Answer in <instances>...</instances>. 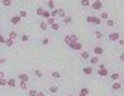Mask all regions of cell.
<instances>
[{
	"label": "cell",
	"mask_w": 124,
	"mask_h": 96,
	"mask_svg": "<svg viewBox=\"0 0 124 96\" xmlns=\"http://www.w3.org/2000/svg\"><path fill=\"white\" fill-rule=\"evenodd\" d=\"M39 28H41V31H46V30H48V26H46V22H45V20L39 24Z\"/></svg>",
	"instance_id": "8d00e7d4"
},
{
	"label": "cell",
	"mask_w": 124,
	"mask_h": 96,
	"mask_svg": "<svg viewBox=\"0 0 124 96\" xmlns=\"http://www.w3.org/2000/svg\"><path fill=\"white\" fill-rule=\"evenodd\" d=\"M21 41H22V43H28V41H30V35H28V33H22V35H21Z\"/></svg>",
	"instance_id": "d6a6232c"
},
{
	"label": "cell",
	"mask_w": 124,
	"mask_h": 96,
	"mask_svg": "<svg viewBox=\"0 0 124 96\" xmlns=\"http://www.w3.org/2000/svg\"><path fill=\"white\" fill-rule=\"evenodd\" d=\"M78 96H89V89H87V87H82L80 92H78Z\"/></svg>",
	"instance_id": "7402d4cb"
},
{
	"label": "cell",
	"mask_w": 124,
	"mask_h": 96,
	"mask_svg": "<svg viewBox=\"0 0 124 96\" xmlns=\"http://www.w3.org/2000/svg\"><path fill=\"white\" fill-rule=\"evenodd\" d=\"M4 43H6V35L0 31V44H4Z\"/></svg>",
	"instance_id": "f35d334b"
},
{
	"label": "cell",
	"mask_w": 124,
	"mask_h": 96,
	"mask_svg": "<svg viewBox=\"0 0 124 96\" xmlns=\"http://www.w3.org/2000/svg\"><path fill=\"white\" fill-rule=\"evenodd\" d=\"M11 4H13V2H11V0H2V6H4V7H9Z\"/></svg>",
	"instance_id": "74e56055"
},
{
	"label": "cell",
	"mask_w": 124,
	"mask_h": 96,
	"mask_svg": "<svg viewBox=\"0 0 124 96\" xmlns=\"http://www.w3.org/2000/svg\"><path fill=\"white\" fill-rule=\"evenodd\" d=\"M109 78H111V81H120L122 74L120 72H109Z\"/></svg>",
	"instance_id": "4fadbf2b"
},
{
	"label": "cell",
	"mask_w": 124,
	"mask_h": 96,
	"mask_svg": "<svg viewBox=\"0 0 124 96\" xmlns=\"http://www.w3.org/2000/svg\"><path fill=\"white\" fill-rule=\"evenodd\" d=\"M111 91L120 92V91H122V83H120V81H113V85H111Z\"/></svg>",
	"instance_id": "7c38bea8"
},
{
	"label": "cell",
	"mask_w": 124,
	"mask_h": 96,
	"mask_svg": "<svg viewBox=\"0 0 124 96\" xmlns=\"http://www.w3.org/2000/svg\"><path fill=\"white\" fill-rule=\"evenodd\" d=\"M69 48H72V50H76L78 54H80V52L83 50V43H80V41H76V43H70V44H69Z\"/></svg>",
	"instance_id": "52a82bcc"
},
{
	"label": "cell",
	"mask_w": 124,
	"mask_h": 96,
	"mask_svg": "<svg viewBox=\"0 0 124 96\" xmlns=\"http://www.w3.org/2000/svg\"><path fill=\"white\" fill-rule=\"evenodd\" d=\"M108 39L111 41V43H117V41H119V39H122V37H120V33H119V31H111V33L108 35Z\"/></svg>",
	"instance_id": "9c48e42d"
},
{
	"label": "cell",
	"mask_w": 124,
	"mask_h": 96,
	"mask_svg": "<svg viewBox=\"0 0 124 96\" xmlns=\"http://www.w3.org/2000/svg\"><path fill=\"white\" fill-rule=\"evenodd\" d=\"M87 24H93V26H102V20L98 19L96 15H87Z\"/></svg>",
	"instance_id": "3957f363"
},
{
	"label": "cell",
	"mask_w": 124,
	"mask_h": 96,
	"mask_svg": "<svg viewBox=\"0 0 124 96\" xmlns=\"http://www.w3.org/2000/svg\"><path fill=\"white\" fill-rule=\"evenodd\" d=\"M69 96H76V94H69Z\"/></svg>",
	"instance_id": "b9f144b4"
},
{
	"label": "cell",
	"mask_w": 124,
	"mask_h": 96,
	"mask_svg": "<svg viewBox=\"0 0 124 96\" xmlns=\"http://www.w3.org/2000/svg\"><path fill=\"white\" fill-rule=\"evenodd\" d=\"M106 26H108V28H115V26H117V22H115V20H111V19H108V20H106Z\"/></svg>",
	"instance_id": "484cf974"
},
{
	"label": "cell",
	"mask_w": 124,
	"mask_h": 96,
	"mask_svg": "<svg viewBox=\"0 0 124 96\" xmlns=\"http://www.w3.org/2000/svg\"><path fill=\"white\" fill-rule=\"evenodd\" d=\"M37 94H39L37 89H28V96H37Z\"/></svg>",
	"instance_id": "4dcf8cb0"
},
{
	"label": "cell",
	"mask_w": 124,
	"mask_h": 96,
	"mask_svg": "<svg viewBox=\"0 0 124 96\" xmlns=\"http://www.w3.org/2000/svg\"><path fill=\"white\" fill-rule=\"evenodd\" d=\"M13 43H15V41H11V39H8V37H6V43H4V44L8 46V48H11V46H13Z\"/></svg>",
	"instance_id": "e575fe53"
},
{
	"label": "cell",
	"mask_w": 124,
	"mask_h": 96,
	"mask_svg": "<svg viewBox=\"0 0 124 96\" xmlns=\"http://www.w3.org/2000/svg\"><path fill=\"white\" fill-rule=\"evenodd\" d=\"M17 37H19V33H17V31H15V30H11V31H9V33H8V39H11V41H15V39H17Z\"/></svg>",
	"instance_id": "44dd1931"
},
{
	"label": "cell",
	"mask_w": 124,
	"mask_h": 96,
	"mask_svg": "<svg viewBox=\"0 0 124 96\" xmlns=\"http://www.w3.org/2000/svg\"><path fill=\"white\" fill-rule=\"evenodd\" d=\"M6 61H8L6 57H0V66H2V65H6Z\"/></svg>",
	"instance_id": "ab89813d"
},
{
	"label": "cell",
	"mask_w": 124,
	"mask_h": 96,
	"mask_svg": "<svg viewBox=\"0 0 124 96\" xmlns=\"http://www.w3.org/2000/svg\"><path fill=\"white\" fill-rule=\"evenodd\" d=\"M0 87H8V78H0Z\"/></svg>",
	"instance_id": "d590c367"
},
{
	"label": "cell",
	"mask_w": 124,
	"mask_h": 96,
	"mask_svg": "<svg viewBox=\"0 0 124 96\" xmlns=\"http://www.w3.org/2000/svg\"><path fill=\"white\" fill-rule=\"evenodd\" d=\"M98 65H100V57H96V56L89 57V66H98Z\"/></svg>",
	"instance_id": "8fae6325"
},
{
	"label": "cell",
	"mask_w": 124,
	"mask_h": 96,
	"mask_svg": "<svg viewBox=\"0 0 124 96\" xmlns=\"http://www.w3.org/2000/svg\"><path fill=\"white\" fill-rule=\"evenodd\" d=\"M8 87H17V80L15 78H8Z\"/></svg>",
	"instance_id": "d4e9b609"
},
{
	"label": "cell",
	"mask_w": 124,
	"mask_h": 96,
	"mask_svg": "<svg viewBox=\"0 0 124 96\" xmlns=\"http://www.w3.org/2000/svg\"><path fill=\"white\" fill-rule=\"evenodd\" d=\"M17 15L21 17V20H22V19H26V17H28V11H24V9H21V11H19V13H17Z\"/></svg>",
	"instance_id": "f1b7e54d"
},
{
	"label": "cell",
	"mask_w": 124,
	"mask_h": 96,
	"mask_svg": "<svg viewBox=\"0 0 124 96\" xmlns=\"http://www.w3.org/2000/svg\"><path fill=\"white\" fill-rule=\"evenodd\" d=\"M63 22H65V24H72V22H74V19H72L70 15H67L65 19H63Z\"/></svg>",
	"instance_id": "83f0119b"
},
{
	"label": "cell",
	"mask_w": 124,
	"mask_h": 96,
	"mask_svg": "<svg viewBox=\"0 0 124 96\" xmlns=\"http://www.w3.org/2000/svg\"><path fill=\"white\" fill-rule=\"evenodd\" d=\"M35 15L37 17H43L45 20H48V19H50V11H46L45 7H37V9H35Z\"/></svg>",
	"instance_id": "277c9868"
},
{
	"label": "cell",
	"mask_w": 124,
	"mask_h": 96,
	"mask_svg": "<svg viewBox=\"0 0 124 96\" xmlns=\"http://www.w3.org/2000/svg\"><path fill=\"white\" fill-rule=\"evenodd\" d=\"M57 17H59V19H65V17H67V11H65V9H61V7H56L54 11H50V19H54V20H56Z\"/></svg>",
	"instance_id": "6da1fadb"
},
{
	"label": "cell",
	"mask_w": 124,
	"mask_h": 96,
	"mask_svg": "<svg viewBox=\"0 0 124 96\" xmlns=\"http://www.w3.org/2000/svg\"><path fill=\"white\" fill-rule=\"evenodd\" d=\"M61 76L63 74L59 70H52V78H54V80H61Z\"/></svg>",
	"instance_id": "603a6c76"
},
{
	"label": "cell",
	"mask_w": 124,
	"mask_h": 96,
	"mask_svg": "<svg viewBox=\"0 0 124 96\" xmlns=\"http://www.w3.org/2000/svg\"><path fill=\"white\" fill-rule=\"evenodd\" d=\"M96 74H98L100 78H108V76H109V70H108V66L100 63V65H98V68H96Z\"/></svg>",
	"instance_id": "7a4b0ae2"
},
{
	"label": "cell",
	"mask_w": 124,
	"mask_h": 96,
	"mask_svg": "<svg viewBox=\"0 0 124 96\" xmlns=\"http://www.w3.org/2000/svg\"><path fill=\"white\" fill-rule=\"evenodd\" d=\"M89 7H91V9H94V11H102L104 4H102V2H98V0H96V2H91V4H89Z\"/></svg>",
	"instance_id": "ba28073f"
},
{
	"label": "cell",
	"mask_w": 124,
	"mask_h": 96,
	"mask_svg": "<svg viewBox=\"0 0 124 96\" xmlns=\"http://www.w3.org/2000/svg\"><path fill=\"white\" fill-rule=\"evenodd\" d=\"M28 80H30V76H28L26 72H21V74H19V78H17V81H26V83H28Z\"/></svg>",
	"instance_id": "2e32d148"
},
{
	"label": "cell",
	"mask_w": 124,
	"mask_h": 96,
	"mask_svg": "<svg viewBox=\"0 0 124 96\" xmlns=\"http://www.w3.org/2000/svg\"><path fill=\"white\" fill-rule=\"evenodd\" d=\"M33 76H35V78H39V80H41V78L45 76V74H43V70H41V68H35V70H33Z\"/></svg>",
	"instance_id": "cb8c5ba5"
},
{
	"label": "cell",
	"mask_w": 124,
	"mask_h": 96,
	"mask_svg": "<svg viewBox=\"0 0 124 96\" xmlns=\"http://www.w3.org/2000/svg\"><path fill=\"white\" fill-rule=\"evenodd\" d=\"M104 46L102 44H94L93 46V52H91V56H96V57H100V56H104Z\"/></svg>",
	"instance_id": "5b68a950"
},
{
	"label": "cell",
	"mask_w": 124,
	"mask_h": 96,
	"mask_svg": "<svg viewBox=\"0 0 124 96\" xmlns=\"http://www.w3.org/2000/svg\"><path fill=\"white\" fill-rule=\"evenodd\" d=\"M48 92H50V94H57V92H59V87H57V85L48 87Z\"/></svg>",
	"instance_id": "ffe728a7"
},
{
	"label": "cell",
	"mask_w": 124,
	"mask_h": 96,
	"mask_svg": "<svg viewBox=\"0 0 124 96\" xmlns=\"http://www.w3.org/2000/svg\"><path fill=\"white\" fill-rule=\"evenodd\" d=\"M89 4H91V0H82V2H80L82 7H89Z\"/></svg>",
	"instance_id": "836d02e7"
},
{
	"label": "cell",
	"mask_w": 124,
	"mask_h": 96,
	"mask_svg": "<svg viewBox=\"0 0 124 96\" xmlns=\"http://www.w3.org/2000/svg\"><path fill=\"white\" fill-rule=\"evenodd\" d=\"M11 24H13V26L21 24V17H19V15H13V17H11Z\"/></svg>",
	"instance_id": "d6986e66"
},
{
	"label": "cell",
	"mask_w": 124,
	"mask_h": 96,
	"mask_svg": "<svg viewBox=\"0 0 124 96\" xmlns=\"http://www.w3.org/2000/svg\"><path fill=\"white\" fill-rule=\"evenodd\" d=\"M17 87L22 89V91H28V83H26V81H17Z\"/></svg>",
	"instance_id": "ac0fdd59"
},
{
	"label": "cell",
	"mask_w": 124,
	"mask_h": 96,
	"mask_svg": "<svg viewBox=\"0 0 124 96\" xmlns=\"http://www.w3.org/2000/svg\"><path fill=\"white\" fill-rule=\"evenodd\" d=\"M37 96H48V94H46V92H41V91H39V94H37Z\"/></svg>",
	"instance_id": "60d3db41"
},
{
	"label": "cell",
	"mask_w": 124,
	"mask_h": 96,
	"mask_svg": "<svg viewBox=\"0 0 124 96\" xmlns=\"http://www.w3.org/2000/svg\"><path fill=\"white\" fill-rule=\"evenodd\" d=\"M46 22V26H48V30H59V22L57 20H54V19H48V20H45Z\"/></svg>",
	"instance_id": "8992f818"
},
{
	"label": "cell",
	"mask_w": 124,
	"mask_h": 96,
	"mask_svg": "<svg viewBox=\"0 0 124 96\" xmlns=\"http://www.w3.org/2000/svg\"><path fill=\"white\" fill-rule=\"evenodd\" d=\"M80 57H82V59H85V61H87L89 57H91V52H89V50H82V52H80Z\"/></svg>",
	"instance_id": "e0dca14e"
},
{
	"label": "cell",
	"mask_w": 124,
	"mask_h": 96,
	"mask_svg": "<svg viewBox=\"0 0 124 96\" xmlns=\"http://www.w3.org/2000/svg\"><path fill=\"white\" fill-rule=\"evenodd\" d=\"M63 41H65V44H70V43H76V41H78V35H74V33H72V35H65V39H63Z\"/></svg>",
	"instance_id": "30bf717a"
},
{
	"label": "cell",
	"mask_w": 124,
	"mask_h": 96,
	"mask_svg": "<svg viewBox=\"0 0 124 96\" xmlns=\"http://www.w3.org/2000/svg\"><path fill=\"white\" fill-rule=\"evenodd\" d=\"M94 37H96V39H104V31L102 30H94Z\"/></svg>",
	"instance_id": "4316f807"
},
{
	"label": "cell",
	"mask_w": 124,
	"mask_h": 96,
	"mask_svg": "<svg viewBox=\"0 0 124 96\" xmlns=\"http://www.w3.org/2000/svg\"><path fill=\"white\" fill-rule=\"evenodd\" d=\"M41 44L43 46H48V44H50V39H48V37H43V39H41Z\"/></svg>",
	"instance_id": "1f68e13d"
},
{
	"label": "cell",
	"mask_w": 124,
	"mask_h": 96,
	"mask_svg": "<svg viewBox=\"0 0 124 96\" xmlns=\"http://www.w3.org/2000/svg\"><path fill=\"white\" fill-rule=\"evenodd\" d=\"M82 72H83V74H85V76H91V74H93V72H94V68H93V66H83V68H82Z\"/></svg>",
	"instance_id": "9a60e30c"
},
{
	"label": "cell",
	"mask_w": 124,
	"mask_h": 96,
	"mask_svg": "<svg viewBox=\"0 0 124 96\" xmlns=\"http://www.w3.org/2000/svg\"><path fill=\"white\" fill-rule=\"evenodd\" d=\"M45 9H46V11H54V9H56V2H52V0H48L46 4H45Z\"/></svg>",
	"instance_id": "5bb4252c"
},
{
	"label": "cell",
	"mask_w": 124,
	"mask_h": 96,
	"mask_svg": "<svg viewBox=\"0 0 124 96\" xmlns=\"http://www.w3.org/2000/svg\"><path fill=\"white\" fill-rule=\"evenodd\" d=\"M98 19H100V20H108V19H109V13H106V11H102Z\"/></svg>",
	"instance_id": "f546056e"
}]
</instances>
